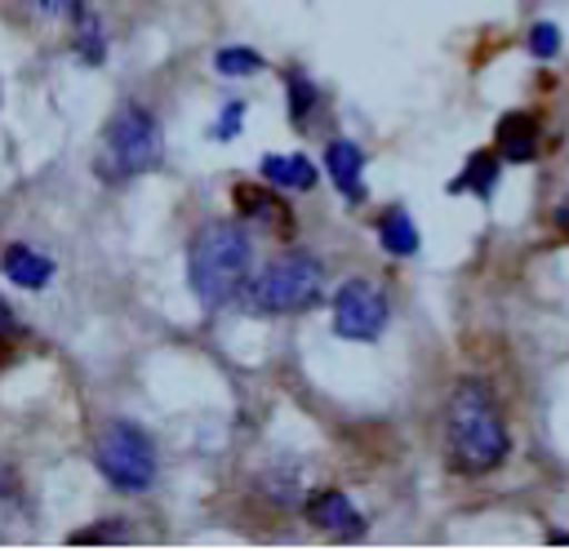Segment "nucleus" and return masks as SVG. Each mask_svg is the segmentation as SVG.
<instances>
[{
    "label": "nucleus",
    "mask_w": 569,
    "mask_h": 551,
    "mask_svg": "<svg viewBox=\"0 0 569 551\" xmlns=\"http://www.w3.org/2000/svg\"><path fill=\"white\" fill-rule=\"evenodd\" d=\"M93 462L124 493H138L156 480V444L133 422H111L93 444Z\"/></svg>",
    "instance_id": "5"
},
{
    "label": "nucleus",
    "mask_w": 569,
    "mask_h": 551,
    "mask_svg": "<svg viewBox=\"0 0 569 551\" xmlns=\"http://www.w3.org/2000/svg\"><path fill=\"white\" fill-rule=\"evenodd\" d=\"M249 258H253V244H249V231L240 222L218 218L191 236L187 280H191V293L200 298L204 311H218V307L240 298V289L249 280Z\"/></svg>",
    "instance_id": "2"
},
{
    "label": "nucleus",
    "mask_w": 569,
    "mask_h": 551,
    "mask_svg": "<svg viewBox=\"0 0 569 551\" xmlns=\"http://www.w3.org/2000/svg\"><path fill=\"white\" fill-rule=\"evenodd\" d=\"M244 307L258 315H293L311 311L325 298V267L311 253H280L253 280H244Z\"/></svg>",
    "instance_id": "3"
},
{
    "label": "nucleus",
    "mask_w": 569,
    "mask_h": 551,
    "mask_svg": "<svg viewBox=\"0 0 569 551\" xmlns=\"http://www.w3.org/2000/svg\"><path fill=\"white\" fill-rule=\"evenodd\" d=\"M244 111H249V107H244L240 98H227L222 111H218V120L209 124V138H213V142H231V138L240 133V124H244Z\"/></svg>",
    "instance_id": "18"
},
{
    "label": "nucleus",
    "mask_w": 569,
    "mask_h": 551,
    "mask_svg": "<svg viewBox=\"0 0 569 551\" xmlns=\"http://www.w3.org/2000/svg\"><path fill=\"white\" fill-rule=\"evenodd\" d=\"M498 178H502V156L498 151H471L467 156V164H462V173L458 178H449V196H462V191H471L476 200H493V191H498Z\"/></svg>",
    "instance_id": "10"
},
{
    "label": "nucleus",
    "mask_w": 569,
    "mask_h": 551,
    "mask_svg": "<svg viewBox=\"0 0 569 551\" xmlns=\"http://www.w3.org/2000/svg\"><path fill=\"white\" fill-rule=\"evenodd\" d=\"M258 173H262V182L276 187V191H311V187H316V164H311L307 156H298V151H289V156H280V151L262 156Z\"/></svg>",
    "instance_id": "11"
},
{
    "label": "nucleus",
    "mask_w": 569,
    "mask_h": 551,
    "mask_svg": "<svg viewBox=\"0 0 569 551\" xmlns=\"http://www.w3.org/2000/svg\"><path fill=\"white\" fill-rule=\"evenodd\" d=\"M325 173H329V182L351 200V204H360L369 191H365V151L351 142V138H333L329 147H325Z\"/></svg>",
    "instance_id": "9"
},
{
    "label": "nucleus",
    "mask_w": 569,
    "mask_h": 551,
    "mask_svg": "<svg viewBox=\"0 0 569 551\" xmlns=\"http://www.w3.org/2000/svg\"><path fill=\"white\" fill-rule=\"evenodd\" d=\"M307 520L333 538H360L365 533V515L351 507V498L342 489H311L307 493Z\"/></svg>",
    "instance_id": "7"
},
{
    "label": "nucleus",
    "mask_w": 569,
    "mask_h": 551,
    "mask_svg": "<svg viewBox=\"0 0 569 551\" xmlns=\"http://www.w3.org/2000/svg\"><path fill=\"white\" fill-rule=\"evenodd\" d=\"M556 222H560V227H565V231H569V200H565V204H560V209H556Z\"/></svg>",
    "instance_id": "23"
},
{
    "label": "nucleus",
    "mask_w": 569,
    "mask_h": 551,
    "mask_svg": "<svg viewBox=\"0 0 569 551\" xmlns=\"http://www.w3.org/2000/svg\"><path fill=\"white\" fill-rule=\"evenodd\" d=\"M529 53L542 58V62L556 58V53H560V31H556L551 22H533V27H529Z\"/></svg>",
    "instance_id": "19"
},
{
    "label": "nucleus",
    "mask_w": 569,
    "mask_h": 551,
    "mask_svg": "<svg viewBox=\"0 0 569 551\" xmlns=\"http://www.w3.org/2000/svg\"><path fill=\"white\" fill-rule=\"evenodd\" d=\"M160 160V120L142 107V102H124L107 129H102V147H98V178L102 182H129L138 173H147Z\"/></svg>",
    "instance_id": "4"
},
{
    "label": "nucleus",
    "mask_w": 569,
    "mask_h": 551,
    "mask_svg": "<svg viewBox=\"0 0 569 551\" xmlns=\"http://www.w3.org/2000/svg\"><path fill=\"white\" fill-rule=\"evenodd\" d=\"M213 67L222 76H253V71H262V53L258 49H244V44H227V49H218Z\"/></svg>",
    "instance_id": "16"
},
{
    "label": "nucleus",
    "mask_w": 569,
    "mask_h": 551,
    "mask_svg": "<svg viewBox=\"0 0 569 551\" xmlns=\"http://www.w3.org/2000/svg\"><path fill=\"white\" fill-rule=\"evenodd\" d=\"M0 271H4L18 289H44L49 276H53V262H49L40 249H31V244H9L4 258H0Z\"/></svg>",
    "instance_id": "13"
},
{
    "label": "nucleus",
    "mask_w": 569,
    "mask_h": 551,
    "mask_svg": "<svg viewBox=\"0 0 569 551\" xmlns=\"http://www.w3.org/2000/svg\"><path fill=\"white\" fill-rule=\"evenodd\" d=\"M378 244H382L391 258L418 253V227H413V218H409L405 204H391V209L378 218Z\"/></svg>",
    "instance_id": "14"
},
{
    "label": "nucleus",
    "mask_w": 569,
    "mask_h": 551,
    "mask_svg": "<svg viewBox=\"0 0 569 551\" xmlns=\"http://www.w3.org/2000/svg\"><path fill=\"white\" fill-rule=\"evenodd\" d=\"M44 13H53V18H67V13H80V4L84 0H36Z\"/></svg>",
    "instance_id": "21"
},
{
    "label": "nucleus",
    "mask_w": 569,
    "mask_h": 551,
    "mask_svg": "<svg viewBox=\"0 0 569 551\" xmlns=\"http://www.w3.org/2000/svg\"><path fill=\"white\" fill-rule=\"evenodd\" d=\"M387 293L365 276L342 280V289L333 293V333L347 342H373L387 329Z\"/></svg>",
    "instance_id": "6"
},
{
    "label": "nucleus",
    "mask_w": 569,
    "mask_h": 551,
    "mask_svg": "<svg viewBox=\"0 0 569 551\" xmlns=\"http://www.w3.org/2000/svg\"><path fill=\"white\" fill-rule=\"evenodd\" d=\"M9 333H13V320H9V307L0 302V347L9 342Z\"/></svg>",
    "instance_id": "22"
},
{
    "label": "nucleus",
    "mask_w": 569,
    "mask_h": 551,
    "mask_svg": "<svg viewBox=\"0 0 569 551\" xmlns=\"http://www.w3.org/2000/svg\"><path fill=\"white\" fill-rule=\"evenodd\" d=\"M284 102H289V120L302 129L307 116H311L316 102H320V89H316V80H311L302 67H284Z\"/></svg>",
    "instance_id": "15"
},
{
    "label": "nucleus",
    "mask_w": 569,
    "mask_h": 551,
    "mask_svg": "<svg viewBox=\"0 0 569 551\" xmlns=\"http://www.w3.org/2000/svg\"><path fill=\"white\" fill-rule=\"evenodd\" d=\"M120 529H124V524H116V520H111V524H93V533H76L71 542H102V538H120Z\"/></svg>",
    "instance_id": "20"
},
{
    "label": "nucleus",
    "mask_w": 569,
    "mask_h": 551,
    "mask_svg": "<svg viewBox=\"0 0 569 551\" xmlns=\"http://www.w3.org/2000/svg\"><path fill=\"white\" fill-rule=\"evenodd\" d=\"M445 449H449L453 471L462 475H485L507 458L511 449L507 422L493 404V391L480 378H462L453 387L449 409H445Z\"/></svg>",
    "instance_id": "1"
},
{
    "label": "nucleus",
    "mask_w": 569,
    "mask_h": 551,
    "mask_svg": "<svg viewBox=\"0 0 569 551\" xmlns=\"http://www.w3.org/2000/svg\"><path fill=\"white\" fill-rule=\"evenodd\" d=\"M76 53H80V62H89V67H98V62L107 58V40H102V31H98V18H80V27H76Z\"/></svg>",
    "instance_id": "17"
},
{
    "label": "nucleus",
    "mask_w": 569,
    "mask_h": 551,
    "mask_svg": "<svg viewBox=\"0 0 569 551\" xmlns=\"http://www.w3.org/2000/svg\"><path fill=\"white\" fill-rule=\"evenodd\" d=\"M236 204H240V213L249 218V222H262V227H276V231H289V204L280 200V191L276 187H236Z\"/></svg>",
    "instance_id": "12"
},
{
    "label": "nucleus",
    "mask_w": 569,
    "mask_h": 551,
    "mask_svg": "<svg viewBox=\"0 0 569 551\" xmlns=\"http://www.w3.org/2000/svg\"><path fill=\"white\" fill-rule=\"evenodd\" d=\"M538 138H542V124H538L533 111H507L493 124V151L502 160H511V164L533 160L538 156Z\"/></svg>",
    "instance_id": "8"
}]
</instances>
